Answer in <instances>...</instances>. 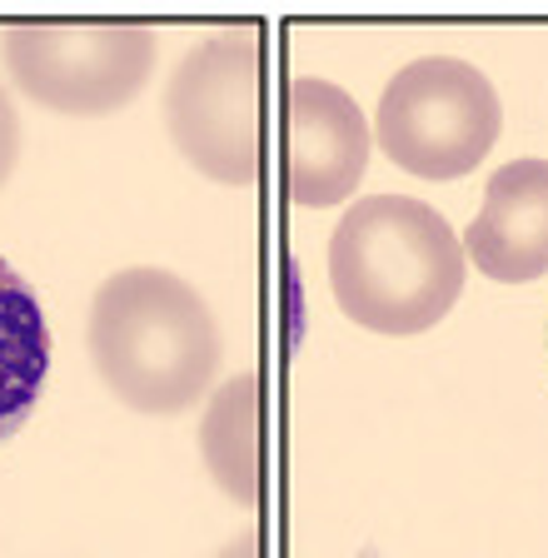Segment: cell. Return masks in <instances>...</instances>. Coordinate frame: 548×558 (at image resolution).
Wrapping results in <instances>:
<instances>
[{
  "instance_id": "3957f363",
  "label": "cell",
  "mask_w": 548,
  "mask_h": 558,
  "mask_svg": "<svg viewBox=\"0 0 548 558\" xmlns=\"http://www.w3.org/2000/svg\"><path fill=\"white\" fill-rule=\"evenodd\" d=\"M165 130L180 160L215 185L265 174V50L255 31L205 35L165 81Z\"/></svg>"
},
{
  "instance_id": "9c48e42d",
  "label": "cell",
  "mask_w": 548,
  "mask_h": 558,
  "mask_svg": "<svg viewBox=\"0 0 548 558\" xmlns=\"http://www.w3.org/2000/svg\"><path fill=\"white\" fill-rule=\"evenodd\" d=\"M50 374V325L36 290L0 259V444L36 414Z\"/></svg>"
},
{
  "instance_id": "8fae6325",
  "label": "cell",
  "mask_w": 548,
  "mask_h": 558,
  "mask_svg": "<svg viewBox=\"0 0 548 558\" xmlns=\"http://www.w3.org/2000/svg\"><path fill=\"white\" fill-rule=\"evenodd\" d=\"M220 558H265V534H259V529H245L240 538H230V544L220 548Z\"/></svg>"
},
{
  "instance_id": "7a4b0ae2",
  "label": "cell",
  "mask_w": 548,
  "mask_h": 558,
  "mask_svg": "<svg viewBox=\"0 0 548 558\" xmlns=\"http://www.w3.org/2000/svg\"><path fill=\"white\" fill-rule=\"evenodd\" d=\"M468 279L454 225L409 195L354 199L329 234V290L344 319L409 339L449 319Z\"/></svg>"
},
{
  "instance_id": "52a82bcc",
  "label": "cell",
  "mask_w": 548,
  "mask_h": 558,
  "mask_svg": "<svg viewBox=\"0 0 548 558\" xmlns=\"http://www.w3.org/2000/svg\"><path fill=\"white\" fill-rule=\"evenodd\" d=\"M464 255L499 284L548 275V160L524 155L489 174L484 205L464 230Z\"/></svg>"
},
{
  "instance_id": "5b68a950",
  "label": "cell",
  "mask_w": 548,
  "mask_h": 558,
  "mask_svg": "<svg viewBox=\"0 0 548 558\" xmlns=\"http://www.w3.org/2000/svg\"><path fill=\"white\" fill-rule=\"evenodd\" d=\"M0 60L25 100L46 105L56 116L90 120L125 110L150 85L155 60H160V35L135 21L11 25L0 35Z\"/></svg>"
},
{
  "instance_id": "30bf717a",
  "label": "cell",
  "mask_w": 548,
  "mask_h": 558,
  "mask_svg": "<svg viewBox=\"0 0 548 558\" xmlns=\"http://www.w3.org/2000/svg\"><path fill=\"white\" fill-rule=\"evenodd\" d=\"M15 160H21V116H15L11 90L0 85V185L11 180Z\"/></svg>"
},
{
  "instance_id": "6da1fadb",
  "label": "cell",
  "mask_w": 548,
  "mask_h": 558,
  "mask_svg": "<svg viewBox=\"0 0 548 558\" xmlns=\"http://www.w3.org/2000/svg\"><path fill=\"white\" fill-rule=\"evenodd\" d=\"M90 364L135 414H185L210 395L224 339L205 294L175 269L130 265L100 279L85 325Z\"/></svg>"
},
{
  "instance_id": "8992f818",
  "label": "cell",
  "mask_w": 548,
  "mask_h": 558,
  "mask_svg": "<svg viewBox=\"0 0 548 558\" xmlns=\"http://www.w3.org/2000/svg\"><path fill=\"white\" fill-rule=\"evenodd\" d=\"M284 190L304 209H334L354 199L369 174L374 130L350 90L319 75L284 85Z\"/></svg>"
},
{
  "instance_id": "277c9868",
  "label": "cell",
  "mask_w": 548,
  "mask_h": 558,
  "mask_svg": "<svg viewBox=\"0 0 548 558\" xmlns=\"http://www.w3.org/2000/svg\"><path fill=\"white\" fill-rule=\"evenodd\" d=\"M503 130V100L478 65L424 56L394 70L374 110V145L404 174L459 180L489 160Z\"/></svg>"
},
{
  "instance_id": "ba28073f",
  "label": "cell",
  "mask_w": 548,
  "mask_h": 558,
  "mask_svg": "<svg viewBox=\"0 0 548 558\" xmlns=\"http://www.w3.org/2000/svg\"><path fill=\"white\" fill-rule=\"evenodd\" d=\"M199 459L215 488L240 509L265 499V384L259 374H234L205 404L199 418Z\"/></svg>"
}]
</instances>
